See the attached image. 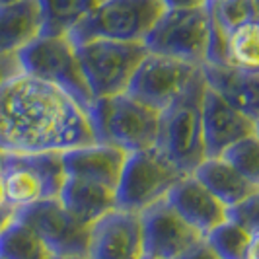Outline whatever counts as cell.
<instances>
[{"mask_svg": "<svg viewBox=\"0 0 259 259\" xmlns=\"http://www.w3.org/2000/svg\"><path fill=\"white\" fill-rule=\"evenodd\" d=\"M259 22H247L224 33V65L257 70L259 66Z\"/></svg>", "mask_w": 259, "mask_h": 259, "instance_id": "603a6c76", "label": "cell"}, {"mask_svg": "<svg viewBox=\"0 0 259 259\" xmlns=\"http://www.w3.org/2000/svg\"><path fill=\"white\" fill-rule=\"evenodd\" d=\"M57 199L78 222L86 226H92L107 212L117 208L113 187L76 178H66Z\"/></svg>", "mask_w": 259, "mask_h": 259, "instance_id": "ac0fdd59", "label": "cell"}, {"mask_svg": "<svg viewBox=\"0 0 259 259\" xmlns=\"http://www.w3.org/2000/svg\"><path fill=\"white\" fill-rule=\"evenodd\" d=\"M208 22L222 35L234 27L257 20V0H207Z\"/></svg>", "mask_w": 259, "mask_h": 259, "instance_id": "d4e9b609", "label": "cell"}, {"mask_svg": "<svg viewBox=\"0 0 259 259\" xmlns=\"http://www.w3.org/2000/svg\"><path fill=\"white\" fill-rule=\"evenodd\" d=\"M43 35L39 0H18L0 6V55H18Z\"/></svg>", "mask_w": 259, "mask_h": 259, "instance_id": "d6986e66", "label": "cell"}, {"mask_svg": "<svg viewBox=\"0 0 259 259\" xmlns=\"http://www.w3.org/2000/svg\"><path fill=\"white\" fill-rule=\"evenodd\" d=\"M201 123H203V141H205L207 158H217L230 144L259 135L257 119H251L244 111L226 104L221 96L208 90L207 84L203 94Z\"/></svg>", "mask_w": 259, "mask_h": 259, "instance_id": "5bb4252c", "label": "cell"}, {"mask_svg": "<svg viewBox=\"0 0 259 259\" xmlns=\"http://www.w3.org/2000/svg\"><path fill=\"white\" fill-rule=\"evenodd\" d=\"M203 94L205 80L199 66L182 94L160 111L156 148L185 176L193 174L195 168L207 158L201 123Z\"/></svg>", "mask_w": 259, "mask_h": 259, "instance_id": "7a4b0ae2", "label": "cell"}, {"mask_svg": "<svg viewBox=\"0 0 259 259\" xmlns=\"http://www.w3.org/2000/svg\"><path fill=\"white\" fill-rule=\"evenodd\" d=\"M53 259H88V257H53Z\"/></svg>", "mask_w": 259, "mask_h": 259, "instance_id": "e575fe53", "label": "cell"}, {"mask_svg": "<svg viewBox=\"0 0 259 259\" xmlns=\"http://www.w3.org/2000/svg\"><path fill=\"white\" fill-rule=\"evenodd\" d=\"M22 72L18 55H0V86H4L10 78Z\"/></svg>", "mask_w": 259, "mask_h": 259, "instance_id": "83f0119b", "label": "cell"}, {"mask_svg": "<svg viewBox=\"0 0 259 259\" xmlns=\"http://www.w3.org/2000/svg\"><path fill=\"white\" fill-rule=\"evenodd\" d=\"M168 205L189 226L203 234H208L214 226L226 221V207L208 191L193 174L183 176L166 195Z\"/></svg>", "mask_w": 259, "mask_h": 259, "instance_id": "9a60e30c", "label": "cell"}, {"mask_svg": "<svg viewBox=\"0 0 259 259\" xmlns=\"http://www.w3.org/2000/svg\"><path fill=\"white\" fill-rule=\"evenodd\" d=\"M49 247L27 224L12 217L0 228V259H53Z\"/></svg>", "mask_w": 259, "mask_h": 259, "instance_id": "7402d4cb", "label": "cell"}, {"mask_svg": "<svg viewBox=\"0 0 259 259\" xmlns=\"http://www.w3.org/2000/svg\"><path fill=\"white\" fill-rule=\"evenodd\" d=\"M193 176L207 187L210 193L221 201L224 207H232L236 203L244 201L251 195L259 193V183L247 180L222 158H205L197 168Z\"/></svg>", "mask_w": 259, "mask_h": 259, "instance_id": "ffe728a7", "label": "cell"}, {"mask_svg": "<svg viewBox=\"0 0 259 259\" xmlns=\"http://www.w3.org/2000/svg\"><path fill=\"white\" fill-rule=\"evenodd\" d=\"M183 176L156 146L127 154L115 187L117 208L141 214L164 201Z\"/></svg>", "mask_w": 259, "mask_h": 259, "instance_id": "52a82bcc", "label": "cell"}, {"mask_svg": "<svg viewBox=\"0 0 259 259\" xmlns=\"http://www.w3.org/2000/svg\"><path fill=\"white\" fill-rule=\"evenodd\" d=\"M12 2H18V0H0V6H4V4H12Z\"/></svg>", "mask_w": 259, "mask_h": 259, "instance_id": "836d02e7", "label": "cell"}, {"mask_svg": "<svg viewBox=\"0 0 259 259\" xmlns=\"http://www.w3.org/2000/svg\"><path fill=\"white\" fill-rule=\"evenodd\" d=\"M143 259H158V257H150V255H144Z\"/></svg>", "mask_w": 259, "mask_h": 259, "instance_id": "d590c367", "label": "cell"}, {"mask_svg": "<svg viewBox=\"0 0 259 259\" xmlns=\"http://www.w3.org/2000/svg\"><path fill=\"white\" fill-rule=\"evenodd\" d=\"M61 160L66 178L104 183L115 189L127 152L109 144L92 143L61 152Z\"/></svg>", "mask_w": 259, "mask_h": 259, "instance_id": "2e32d148", "label": "cell"}, {"mask_svg": "<svg viewBox=\"0 0 259 259\" xmlns=\"http://www.w3.org/2000/svg\"><path fill=\"white\" fill-rule=\"evenodd\" d=\"M141 217L123 208L107 212L90 226L88 259H143Z\"/></svg>", "mask_w": 259, "mask_h": 259, "instance_id": "4fadbf2b", "label": "cell"}, {"mask_svg": "<svg viewBox=\"0 0 259 259\" xmlns=\"http://www.w3.org/2000/svg\"><path fill=\"white\" fill-rule=\"evenodd\" d=\"M14 217L37 234L55 257H88L90 226L78 222L57 197L18 208Z\"/></svg>", "mask_w": 259, "mask_h": 259, "instance_id": "30bf717a", "label": "cell"}, {"mask_svg": "<svg viewBox=\"0 0 259 259\" xmlns=\"http://www.w3.org/2000/svg\"><path fill=\"white\" fill-rule=\"evenodd\" d=\"M164 14L160 0H102V4L76 26L68 37L74 43L88 39L143 43Z\"/></svg>", "mask_w": 259, "mask_h": 259, "instance_id": "ba28073f", "label": "cell"}, {"mask_svg": "<svg viewBox=\"0 0 259 259\" xmlns=\"http://www.w3.org/2000/svg\"><path fill=\"white\" fill-rule=\"evenodd\" d=\"M139 217L143 228L144 255L150 257L178 259L185 249L203 238V234L189 226L169 207L166 199L143 210Z\"/></svg>", "mask_w": 259, "mask_h": 259, "instance_id": "7c38bea8", "label": "cell"}, {"mask_svg": "<svg viewBox=\"0 0 259 259\" xmlns=\"http://www.w3.org/2000/svg\"><path fill=\"white\" fill-rule=\"evenodd\" d=\"M201 74L208 90L221 96L226 104L244 111L251 119L259 117L257 70H246L230 65H201Z\"/></svg>", "mask_w": 259, "mask_h": 259, "instance_id": "e0dca14e", "label": "cell"}, {"mask_svg": "<svg viewBox=\"0 0 259 259\" xmlns=\"http://www.w3.org/2000/svg\"><path fill=\"white\" fill-rule=\"evenodd\" d=\"M164 10H189V8H201L207 0H160Z\"/></svg>", "mask_w": 259, "mask_h": 259, "instance_id": "f546056e", "label": "cell"}, {"mask_svg": "<svg viewBox=\"0 0 259 259\" xmlns=\"http://www.w3.org/2000/svg\"><path fill=\"white\" fill-rule=\"evenodd\" d=\"M178 259H219V257H217V253L210 249V246L205 242V238H201L197 244H193L189 249H185Z\"/></svg>", "mask_w": 259, "mask_h": 259, "instance_id": "f1b7e54d", "label": "cell"}, {"mask_svg": "<svg viewBox=\"0 0 259 259\" xmlns=\"http://www.w3.org/2000/svg\"><path fill=\"white\" fill-rule=\"evenodd\" d=\"M210 22L205 6L189 10H164L144 37L148 53L178 59L193 66L207 63Z\"/></svg>", "mask_w": 259, "mask_h": 259, "instance_id": "9c48e42d", "label": "cell"}, {"mask_svg": "<svg viewBox=\"0 0 259 259\" xmlns=\"http://www.w3.org/2000/svg\"><path fill=\"white\" fill-rule=\"evenodd\" d=\"M226 221L234 222L249 232L259 234V193L226 208Z\"/></svg>", "mask_w": 259, "mask_h": 259, "instance_id": "4316f807", "label": "cell"}, {"mask_svg": "<svg viewBox=\"0 0 259 259\" xmlns=\"http://www.w3.org/2000/svg\"><path fill=\"white\" fill-rule=\"evenodd\" d=\"M76 53L92 98L100 100L125 94L148 51L137 41L88 39L76 43Z\"/></svg>", "mask_w": 259, "mask_h": 259, "instance_id": "5b68a950", "label": "cell"}, {"mask_svg": "<svg viewBox=\"0 0 259 259\" xmlns=\"http://www.w3.org/2000/svg\"><path fill=\"white\" fill-rule=\"evenodd\" d=\"M219 158L226 160L232 168L244 174L247 180L259 183V141L255 137H247L230 144Z\"/></svg>", "mask_w": 259, "mask_h": 259, "instance_id": "484cf974", "label": "cell"}, {"mask_svg": "<svg viewBox=\"0 0 259 259\" xmlns=\"http://www.w3.org/2000/svg\"><path fill=\"white\" fill-rule=\"evenodd\" d=\"M100 4L102 0H39L43 35H68Z\"/></svg>", "mask_w": 259, "mask_h": 259, "instance_id": "44dd1931", "label": "cell"}, {"mask_svg": "<svg viewBox=\"0 0 259 259\" xmlns=\"http://www.w3.org/2000/svg\"><path fill=\"white\" fill-rule=\"evenodd\" d=\"M259 234L249 232L234 222L224 221L219 226H214L208 234H205V242L219 259H244L249 244Z\"/></svg>", "mask_w": 259, "mask_h": 259, "instance_id": "cb8c5ba5", "label": "cell"}, {"mask_svg": "<svg viewBox=\"0 0 259 259\" xmlns=\"http://www.w3.org/2000/svg\"><path fill=\"white\" fill-rule=\"evenodd\" d=\"M197 70L199 66L189 63L146 53L139 68L135 70L127 94L141 104L162 111L182 94Z\"/></svg>", "mask_w": 259, "mask_h": 259, "instance_id": "8fae6325", "label": "cell"}, {"mask_svg": "<svg viewBox=\"0 0 259 259\" xmlns=\"http://www.w3.org/2000/svg\"><path fill=\"white\" fill-rule=\"evenodd\" d=\"M88 113L96 143L115 146L127 154L156 146L160 111L141 104L127 92L94 100Z\"/></svg>", "mask_w": 259, "mask_h": 259, "instance_id": "3957f363", "label": "cell"}, {"mask_svg": "<svg viewBox=\"0 0 259 259\" xmlns=\"http://www.w3.org/2000/svg\"><path fill=\"white\" fill-rule=\"evenodd\" d=\"M12 217H14V210H0V228L8 221H12Z\"/></svg>", "mask_w": 259, "mask_h": 259, "instance_id": "d6a6232c", "label": "cell"}, {"mask_svg": "<svg viewBox=\"0 0 259 259\" xmlns=\"http://www.w3.org/2000/svg\"><path fill=\"white\" fill-rule=\"evenodd\" d=\"M257 244H259V236L249 244V247H247L246 255H244V259H257Z\"/></svg>", "mask_w": 259, "mask_h": 259, "instance_id": "1f68e13d", "label": "cell"}, {"mask_svg": "<svg viewBox=\"0 0 259 259\" xmlns=\"http://www.w3.org/2000/svg\"><path fill=\"white\" fill-rule=\"evenodd\" d=\"M0 210H14L8 205V199H6V187H4V180H2V174H0Z\"/></svg>", "mask_w": 259, "mask_h": 259, "instance_id": "4dcf8cb0", "label": "cell"}, {"mask_svg": "<svg viewBox=\"0 0 259 259\" xmlns=\"http://www.w3.org/2000/svg\"><path fill=\"white\" fill-rule=\"evenodd\" d=\"M92 143L88 109L61 88L24 70L0 86V152H65Z\"/></svg>", "mask_w": 259, "mask_h": 259, "instance_id": "6da1fadb", "label": "cell"}, {"mask_svg": "<svg viewBox=\"0 0 259 259\" xmlns=\"http://www.w3.org/2000/svg\"><path fill=\"white\" fill-rule=\"evenodd\" d=\"M22 70L66 92L84 109H90L92 92L76 53V43L68 35H41L18 53Z\"/></svg>", "mask_w": 259, "mask_h": 259, "instance_id": "277c9868", "label": "cell"}, {"mask_svg": "<svg viewBox=\"0 0 259 259\" xmlns=\"http://www.w3.org/2000/svg\"><path fill=\"white\" fill-rule=\"evenodd\" d=\"M0 174L14 210L59 197L66 180L61 152H0Z\"/></svg>", "mask_w": 259, "mask_h": 259, "instance_id": "8992f818", "label": "cell"}]
</instances>
